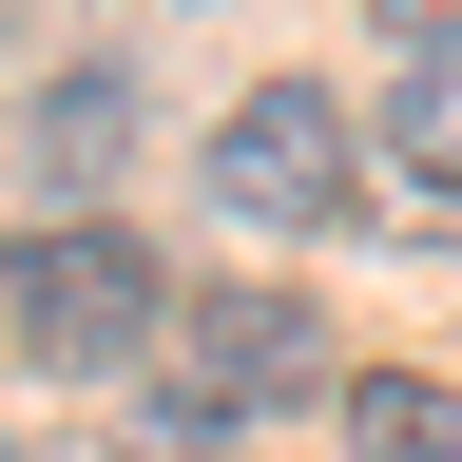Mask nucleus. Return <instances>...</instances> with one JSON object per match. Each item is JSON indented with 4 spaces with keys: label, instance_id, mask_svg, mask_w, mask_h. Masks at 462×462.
<instances>
[{
    "label": "nucleus",
    "instance_id": "nucleus-3",
    "mask_svg": "<svg viewBox=\"0 0 462 462\" xmlns=\"http://www.w3.org/2000/svg\"><path fill=\"white\" fill-rule=\"evenodd\" d=\"M173 385H193L212 424L309 404V385H328V309H289V289H212V309H173Z\"/></svg>",
    "mask_w": 462,
    "mask_h": 462
},
{
    "label": "nucleus",
    "instance_id": "nucleus-1",
    "mask_svg": "<svg viewBox=\"0 0 462 462\" xmlns=\"http://www.w3.org/2000/svg\"><path fill=\"white\" fill-rule=\"evenodd\" d=\"M0 328L39 346V366H135V346L173 328V289H154V251L135 231H20V251H0Z\"/></svg>",
    "mask_w": 462,
    "mask_h": 462
},
{
    "label": "nucleus",
    "instance_id": "nucleus-6",
    "mask_svg": "<svg viewBox=\"0 0 462 462\" xmlns=\"http://www.w3.org/2000/svg\"><path fill=\"white\" fill-rule=\"evenodd\" d=\"M424 39H462V0H424Z\"/></svg>",
    "mask_w": 462,
    "mask_h": 462
},
{
    "label": "nucleus",
    "instance_id": "nucleus-5",
    "mask_svg": "<svg viewBox=\"0 0 462 462\" xmlns=\"http://www.w3.org/2000/svg\"><path fill=\"white\" fill-rule=\"evenodd\" d=\"M346 443L366 462H462V404L443 385H346Z\"/></svg>",
    "mask_w": 462,
    "mask_h": 462
},
{
    "label": "nucleus",
    "instance_id": "nucleus-4",
    "mask_svg": "<svg viewBox=\"0 0 462 462\" xmlns=\"http://www.w3.org/2000/svg\"><path fill=\"white\" fill-rule=\"evenodd\" d=\"M385 173H404V193H462V39H404V78H385Z\"/></svg>",
    "mask_w": 462,
    "mask_h": 462
},
{
    "label": "nucleus",
    "instance_id": "nucleus-2",
    "mask_svg": "<svg viewBox=\"0 0 462 462\" xmlns=\"http://www.w3.org/2000/svg\"><path fill=\"white\" fill-rule=\"evenodd\" d=\"M212 212L328 231V212H346V97H328V78H251V97L212 116Z\"/></svg>",
    "mask_w": 462,
    "mask_h": 462
}]
</instances>
